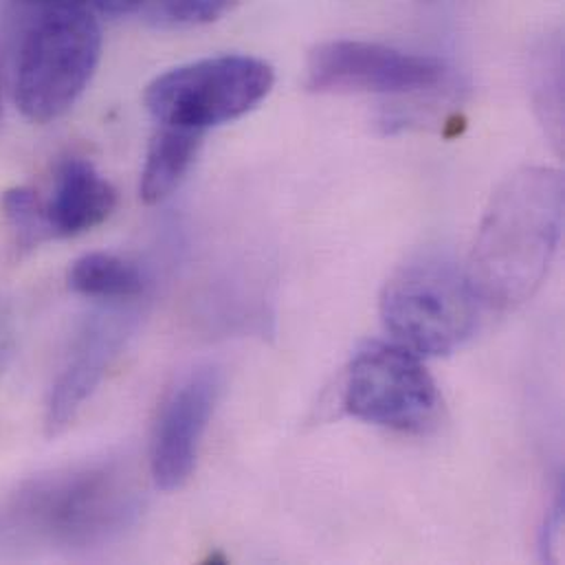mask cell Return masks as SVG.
Masks as SVG:
<instances>
[{"label": "cell", "mask_w": 565, "mask_h": 565, "mask_svg": "<svg viewBox=\"0 0 565 565\" xmlns=\"http://www.w3.org/2000/svg\"><path fill=\"white\" fill-rule=\"evenodd\" d=\"M564 174L531 166L495 190L467 267L482 306L513 310L548 276L564 236Z\"/></svg>", "instance_id": "6da1fadb"}, {"label": "cell", "mask_w": 565, "mask_h": 565, "mask_svg": "<svg viewBox=\"0 0 565 565\" xmlns=\"http://www.w3.org/2000/svg\"><path fill=\"white\" fill-rule=\"evenodd\" d=\"M141 511L130 476L113 462L82 465L20 487L4 509L11 533L46 546L86 551L117 540Z\"/></svg>", "instance_id": "7a4b0ae2"}, {"label": "cell", "mask_w": 565, "mask_h": 565, "mask_svg": "<svg viewBox=\"0 0 565 565\" xmlns=\"http://www.w3.org/2000/svg\"><path fill=\"white\" fill-rule=\"evenodd\" d=\"M102 46V24L88 4L42 7L24 31L11 66L18 110L31 124L60 119L88 88Z\"/></svg>", "instance_id": "3957f363"}, {"label": "cell", "mask_w": 565, "mask_h": 565, "mask_svg": "<svg viewBox=\"0 0 565 565\" xmlns=\"http://www.w3.org/2000/svg\"><path fill=\"white\" fill-rule=\"evenodd\" d=\"M480 306L467 269L445 254H420L398 267L379 301L387 332L418 356L462 348L476 334Z\"/></svg>", "instance_id": "277c9868"}, {"label": "cell", "mask_w": 565, "mask_h": 565, "mask_svg": "<svg viewBox=\"0 0 565 565\" xmlns=\"http://www.w3.org/2000/svg\"><path fill=\"white\" fill-rule=\"evenodd\" d=\"M274 84L276 71L269 62L227 53L157 75L143 93V104L159 126L205 135L258 108Z\"/></svg>", "instance_id": "5b68a950"}, {"label": "cell", "mask_w": 565, "mask_h": 565, "mask_svg": "<svg viewBox=\"0 0 565 565\" xmlns=\"http://www.w3.org/2000/svg\"><path fill=\"white\" fill-rule=\"evenodd\" d=\"M343 409L367 425L427 434L440 423L443 398L416 352L401 343L372 341L345 370Z\"/></svg>", "instance_id": "8992f818"}, {"label": "cell", "mask_w": 565, "mask_h": 565, "mask_svg": "<svg viewBox=\"0 0 565 565\" xmlns=\"http://www.w3.org/2000/svg\"><path fill=\"white\" fill-rule=\"evenodd\" d=\"M447 77L443 60L381 42L328 40L306 60V86L312 93L407 95L431 90Z\"/></svg>", "instance_id": "52a82bcc"}, {"label": "cell", "mask_w": 565, "mask_h": 565, "mask_svg": "<svg viewBox=\"0 0 565 565\" xmlns=\"http://www.w3.org/2000/svg\"><path fill=\"white\" fill-rule=\"evenodd\" d=\"M221 392L223 376L212 365L188 372L168 392L150 445V476L157 489L179 491L194 476Z\"/></svg>", "instance_id": "ba28073f"}, {"label": "cell", "mask_w": 565, "mask_h": 565, "mask_svg": "<svg viewBox=\"0 0 565 565\" xmlns=\"http://www.w3.org/2000/svg\"><path fill=\"white\" fill-rule=\"evenodd\" d=\"M132 326L135 312L124 308H104L84 321L46 398L44 429L49 436H57L75 420L121 352Z\"/></svg>", "instance_id": "9c48e42d"}, {"label": "cell", "mask_w": 565, "mask_h": 565, "mask_svg": "<svg viewBox=\"0 0 565 565\" xmlns=\"http://www.w3.org/2000/svg\"><path fill=\"white\" fill-rule=\"evenodd\" d=\"M44 201L51 238H75L104 225L117 210V190L84 157H66Z\"/></svg>", "instance_id": "30bf717a"}, {"label": "cell", "mask_w": 565, "mask_h": 565, "mask_svg": "<svg viewBox=\"0 0 565 565\" xmlns=\"http://www.w3.org/2000/svg\"><path fill=\"white\" fill-rule=\"evenodd\" d=\"M205 135L161 126L146 152L139 179V199L146 205H161L185 181L201 152Z\"/></svg>", "instance_id": "8fae6325"}, {"label": "cell", "mask_w": 565, "mask_h": 565, "mask_svg": "<svg viewBox=\"0 0 565 565\" xmlns=\"http://www.w3.org/2000/svg\"><path fill=\"white\" fill-rule=\"evenodd\" d=\"M68 288L77 295L102 301H130L146 292L148 278L128 258L95 252L77 258L66 276Z\"/></svg>", "instance_id": "7c38bea8"}, {"label": "cell", "mask_w": 565, "mask_h": 565, "mask_svg": "<svg viewBox=\"0 0 565 565\" xmlns=\"http://www.w3.org/2000/svg\"><path fill=\"white\" fill-rule=\"evenodd\" d=\"M564 44L559 33H551L533 57V97L544 126L555 143L562 141L564 121Z\"/></svg>", "instance_id": "4fadbf2b"}, {"label": "cell", "mask_w": 565, "mask_h": 565, "mask_svg": "<svg viewBox=\"0 0 565 565\" xmlns=\"http://www.w3.org/2000/svg\"><path fill=\"white\" fill-rule=\"evenodd\" d=\"M2 216L18 249L29 252L51 238L44 201L31 188H11L0 199Z\"/></svg>", "instance_id": "5bb4252c"}, {"label": "cell", "mask_w": 565, "mask_h": 565, "mask_svg": "<svg viewBox=\"0 0 565 565\" xmlns=\"http://www.w3.org/2000/svg\"><path fill=\"white\" fill-rule=\"evenodd\" d=\"M243 0H148L146 11L161 24L201 26L221 20Z\"/></svg>", "instance_id": "9a60e30c"}, {"label": "cell", "mask_w": 565, "mask_h": 565, "mask_svg": "<svg viewBox=\"0 0 565 565\" xmlns=\"http://www.w3.org/2000/svg\"><path fill=\"white\" fill-rule=\"evenodd\" d=\"M88 7L108 15H128L146 9L148 0H86Z\"/></svg>", "instance_id": "2e32d148"}, {"label": "cell", "mask_w": 565, "mask_h": 565, "mask_svg": "<svg viewBox=\"0 0 565 565\" xmlns=\"http://www.w3.org/2000/svg\"><path fill=\"white\" fill-rule=\"evenodd\" d=\"M11 88V68H9V57L4 53V49L0 46V121L4 115V97L7 90Z\"/></svg>", "instance_id": "e0dca14e"}, {"label": "cell", "mask_w": 565, "mask_h": 565, "mask_svg": "<svg viewBox=\"0 0 565 565\" xmlns=\"http://www.w3.org/2000/svg\"><path fill=\"white\" fill-rule=\"evenodd\" d=\"M9 348H11V326H9L7 315H4L2 308H0V367L4 365V359H7V354H9Z\"/></svg>", "instance_id": "ac0fdd59"}, {"label": "cell", "mask_w": 565, "mask_h": 565, "mask_svg": "<svg viewBox=\"0 0 565 565\" xmlns=\"http://www.w3.org/2000/svg\"><path fill=\"white\" fill-rule=\"evenodd\" d=\"M26 2H35L40 7H51V4H68V2H82V4H88L86 0H26Z\"/></svg>", "instance_id": "d6986e66"}]
</instances>
